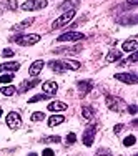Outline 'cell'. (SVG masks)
Wrapping results in <instances>:
<instances>
[{
    "label": "cell",
    "mask_w": 138,
    "mask_h": 156,
    "mask_svg": "<svg viewBox=\"0 0 138 156\" xmlns=\"http://www.w3.org/2000/svg\"><path fill=\"white\" fill-rule=\"evenodd\" d=\"M0 3H2V7H5L7 10H17V7H18L17 0H0Z\"/></svg>",
    "instance_id": "obj_22"
},
{
    "label": "cell",
    "mask_w": 138,
    "mask_h": 156,
    "mask_svg": "<svg viewBox=\"0 0 138 156\" xmlns=\"http://www.w3.org/2000/svg\"><path fill=\"white\" fill-rule=\"evenodd\" d=\"M15 91H17V88L12 87V85H9V87L2 88V90H0V93L5 95V96H12V95H15Z\"/></svg>",
    "instance_id": "obj_24"
},
{
    "label": "cell",
    "mask_w": 138,
    "mask_h": 156,
    "mask_svg": "<svg viewBox=\"0 0 138 156\" xmlns=\"http://www.w3.org/2000/svg\"><path fill=\"white\" fill-rule=\"evenodd\" d=\"M133 156H136V154H133Z\"/></svg>",
    "instance_id": "obj_39"
},
{
    "label": "cell",
    "mask_w": 138,
    "mask_h": 156,
    "mask_svg": "<svg viewBox=\"0 0 138 156\" xmlns=\"http://www.w3.org/2000/svg\"><path fill=\"white\" fill-rule=\"evenodd\" d=\"M135 141H136V138L133 135H130V136H126V138L123 140V144H125V146H133V144H135Z\"/></svg>",
    "instance_id": "obj_27"
},
{
    "label": "cell",
    "mask_w": 138,
    "mask_h": 156,
    "mask_svg": "<svg viewBox=\"0 0 138 156\" xmlns=\"http://www.w3.org/2000/svg\"><path fill=\"white\" fill-rule=\"evenodd\" d=\"M48 66H50V68L53 70V72H57V73H63V72H67L63 60H50V62H48Z\"/></svg>",
    "instance_id": "obj_14"
},
{
    "label": "cell",
    "mask_w": 138,
    "mask_h": 156,
    "mask_svg": "<svg viewBox=\"0 0 138 156\" xmlns=\"http://www.w3.org/2000/svg\"><path fill=\"white\" fill-rule=\"evenodd\" d=\"M47 108L50 111H65L67 108H68V105L63 103V101H52V103H48Z\"/></svg>",
    "instance_id": "obj_19"
},
{
    "label": "cell",
    "mask_w": 138,
    "mask_h": 156,
    "mask_svg": "<svg viewBox=\"0 0 138 156\" xmlns=\"http://www.w3.org/2000/svg\"><path fill=\"white\" fill-rule=\"evenodd\" d=\"M63 121H65V116H62V115H53V116L48 118V126L53 128V126H57V125H62Z\"/></svg>",
    "instance_id": "obj_20"
},
{
    "label": "cell",
    "mask_w": 138,
    "mask_h": 156,
    "mask_svg": "<svg viewBox=\"0 0 138 156\" xmlns=\"http://www.w3.org/2000/svg\"><path fill=\"white\" fill-rule=\"evenodd\" d=\"M42 90H43L45 95L53 96L55 93H57V90H58V85L55 83V81H45V83L42 85Z\"/></svg>",
    "instance_id": "obj_11"
},
{
    "label": "cell",
    "mask_w": 138,
    "mask_h": 156,
    "mask_svg": "<svg viewBox=\"0 0 138 156\" xmlns=\"http://www.w3.org/2000/svg\"><path fill=\"white\" fill-rule=\"evenodd\" d=\"M43 66H45V62H43V60H37V62H33L32 65H30V68H28V75L37 78V75H38V73L43 70Z\"/></svg>",
    "instance_id": "obj_10"
},
{
    "label": "cell",
    "mask_w": 138,
    "mask_h": 156,
    "mask_svg": "<svg viewBox=\"0 0 138 156\" xmlns=\"http://www.w3.org/2000/svg\"><path fill=\"white\" fill-rule=\"evenodd\" d=\"M136 111H138L136 105H130V106H128V113H130V115H136Z\"/></svg>",
    "instance_id": "obj_33"
},
{
    "label": "cell",
    "mask_w": 138,
    "mask_h": 156,
    "mask_svg": "<svg viewBox=\"0 0 138 156\" xmlns=\"http://www.w3.org/2000/svg\"><path fill=\"white\" fill-rule=\"evenodd\" d=\"M138 48V40L136 38H130V40H125L122 43V51H136Z\"/></svg>",
    "instance_id": "obj_12"
},
{
    "label": "cell",
    "mask_w": 138,
    "mask_h": 156,
    "mask_svg": "<svg viewBox=\"0 0 138 156\" xmlns=\"http://www.w3.org/2000/svg\"><path fill=\"white\" fill-rule=\"evenodd\" d=\"M10 40L18 43V45H22V47H32V45H35V43L40 40V35L38 33H24V35L12 37Z\"/></svg>",
    "instance_id": "obj_1"
},
{
    "label": "cell",
    "mask_w": 138,
    "mask_h": 156,
    "mask_svg": "<svg viewBox=\"0 0 138 156\" xmlns=\"http://www.w3.org/2000/svg\"><path fill=\"white\" fill-rule=\"evenodd\" d=\"M47 5H48L47 0H27V2L22 3L20 9L24 10V12H28V10H42V9H45Z\"/></svg>",
    "instance_id": "obj_2"
},
{
    "label": "cell",
    "mask_w": 138,
    "mask_h": 156,
    "mask_svg": "<svg viewBox=\"0 0 138 156\" xmlns=\"http://www.w3.org/2000/svg\"><path fill=\"white\" fill-rule=\"evenodd\" d=\"M48 98V95H45V93H40V95H35L33 98H30L28 100V103H37V101H43V100H47Z\"/></svg>",
    "instance_id": "obj_26"
},
{
    "label": "cell",
    "mask_w": 138,
    "mask_h": 156,
    "mask_svg": "<svg viewBox=\"0 0 138 156\" xmlns=\"http://www.w3.org/2000/svg\"><path fill=\"white\" fill-rule=\"evenodd\" d=\"M30 120L32 121H42V120H45V113H42V111H35V113H32Z\"/></svg>",
    "instance_id": "obj_25"
},
{
    "label": "cell",
    "mask_w": 138,
    "mask_h": 156,
    "mask_svg": "<svg viewBox=\"0 0 138 156\" xmlns=\"http://www.w3.org/2000/svg\"><path fill=\"white\" fill-rule=\"evenodd\" d=\"M78 5H80V0H65L63 3H60L58 10H65V12H68V10H75Z\"/></svg>",
    "instance_id": "obj_15"
},
{
    "label": "cell",
    "mask_w": 138,
    "mask_h": 156,
    "mask_svg": "<svg viewBox=\"0 0 138 156\" xmlns=\"http://www.w3.org/2000/svg\"><path fill=\"white\" fill-rule=\"evenodd\" d=\"M73 17H75V10H68V12H65L62 17H58L57 20H55L53 23H52V28H53V30H57V28L65 27V25L68 23V22H72V18H73Z\"/></svg>",
    "instance_id": "obj_3"
},
{
    "label": "cell",
    "mask_w": 138,
    "mask_h": 156,
    "mask_svg": "<svg viewBox=\"0 0 138 156\" xmlns=\"http://www.w3.org/2000/svg\"><path fill=\"white\" fill-rule=\"evenodd\" d=\"M53 51L58 55H77L82 51V47L78 45V47H72V48H57V50H53Z\"/></svg>",
    "instance_id": "obj_16"
},
{
    "label": "cell",
    "mask_w": 138,
    "mask_h": 156,
    "mask_svg": "<svg viewBox=\"0 0 138 156\" xmlns=\"http://www.w3.org/2000/svg\"><path fill=\"white\" fill-rule=\"evenodd\" d=\"M122 53H123L122 50H110V51L107 53V57H105L107 63H113V62L120 60V58H122Z\"/></svg>",
    "instance_id": "obj_18"
},
{
    "label": "cell",
    "mask_w": 138,
    "mask_h": 156,
    "mask_svg": "<svg viewBox=\"0 0 138 156\" xmlns=\"http://www.w3.org/2000/svg\"><path fill=\"white\" fill-rule=\"evenodd\" d=\"M43 141H45V143H60L62 138H60V136H47Z\"/></svg>",
    "instance_id": "obj_30"
},
{
    "label": "cell",
    "mask_w": 138,
    "mask_h": 156,
    "mask_svg": "<svg viewBox=\"0 0 138 156\" xmlns=\"http://www.w3.org/2000/svg\"><path fill=\"white\" fill-rule=\"evenodd\" d=\"M83 38H85V35L80 32H67L58 37L57 40L58 42H78V40H83Z\"/></svg>",
    "instance_id": "obj_7"
},
{
    "label": "cell",
    "mask_w": 138,
    "mask_h": 156,
    "mask_svg": "<svg viewBox=\"0 0 138 156\" xmlns=\"http://www.w3.org/2000/svg\"><path fill=\"white\" fill-rule=\"evenodd\" d=\"M42 156H53V150H50V148H47V150H43Z\"/></svg>",
    "instance_id": "obj_34"
},
{
    "label": "cell",
    "mask_w": 138,
    "mask_h": 156,
    "mask_svg": "<svg viewBox=\"0 0 138 156\" xmlns=\"http://www.w3.org/2000/svg\"><path fill=\"white\" fill-rule=\"evenodd\" d=\"M105 101H107V106H108V108L113 110V111H123V108H125V101H123L122 98H117V96L107 95Z\"/></svg>",
    "instance_id": "obj_4"
},
{
    "label": "cell",
    "mask_w": 138,
    "mask_h": 156,
    "mask_svg": "<svg viewBox=\"0 0 138 156\" xmlns=\"http://www.w3.org/2000/svg\"><path fill=\"white\" fill-rule=\"evenodd\" d=\"M20 68V63L9 62V63H0V72H17Z\"/></svg>",
    "instance_id": "obj_17"
},
{
    "label": "cell",
    "mask_w": 138,
    "mask_h": 156,
    "mask_svg": "<svg viewBox=\"0 0 138 156\" xmlns=\"http://www.w3.org/2000/svg\"><path fill=\"white\" fill-rule=\"evenodd\" d=\"M13 80V75L12 73H7V75H2L0 76V83H10Z\"/></svg>",
    "instance_id": "obj_28"
},
{
    "label": "cell",
    "mask_w": 138,
    "mask_h": 156,
    "mask_svg": "<svg viewBox=\"0 0 138 156\" xmlns=\"http://www.w3.org/2000/svg\"><path fill=\"white\" fill-rule=\"evenodd\" d=\"M122 129H123V125H117V126H115V128H113V131H115V133H117V135H118V133H120Z\"/></svg>",
    "instance_id": "obj_35"
},
{
    "label": "cell",
    "mask_w": 138,
    "mask_h": 156,
    "mask_svg": "<svg viewBox=\"0 0 138 156\" xmlns=\"http://www.w3.org/2000/svg\"><path fill=\"white\" fill-rule=\"evenodd\" d=\"M2 55H3V57L9 58V57H13V55H15V51H13L12 48H5V50L2 51Z\"/></svg>",
    "instance_id": "obj_32"
},
{
    "label": "cell",
    "mask_w": 138,
    "mask_h": 156,
    "mask_svg": "<svg viewBox=\"0 0 138 156\" xmlns=\"http://www.w3.org/2000/svg\"><path fill=\"white\" fill-rule=\"evenodd\" d=\"M82 115H83L85 120H92V118L95 116V110H93L92 106H83V110H82Z\"/></svg>",
    "instance_id": "obj_23"
},
{
    "label": "cell",
    "mask_w": 138,
    "mask_h": 156,
    "mask_svg": "<svg viewBox=\"0 0 138 156\" xmlns=\"http://www.w3.org/2000/svg\"><path fill=\"white\" fill-rule=\"evenodd\" d=\"M75 141H77V135H75V133H68V135H67V144H68V146H70V144H73Z\"/></svg>",
    "instance_id": "obj_29"
},
{
    "label": "cell",
    "mask_w": 138,
    "mask_h": 156,
    "mask_svg": "<svg viewBox=\"0 0 138 156\" xmlns=\"http://www.w3.org/2000/svg\"><path fill=\"white\" fill-rule=\"evenodd\" d=\"M115 78H117L118 81L126 83V85H136L138 83V76L135 75V73H117Z\"/></svg>",
    "instance_id": "obj_8"
},
{
    "label": "cell",
    "mask_w": 138,
    "mask_h": 156,
    "mask_svg": "<svg viewBox=\"0 0 138 156\" xmlns=\"http://www.w3.org/2000/svg\"><path fill=\"white\" fill-rule=\"evenodd\" d=\"M0 116H2V108H0Z\"/></svg>",
    "instance_id": "obj_38"
},
{
    "label": "cell",
    "mask_w": 138,
    "mask_h": 156,
    "mask_svg": "<svg viewBox=\"0 0 138 156\" xmlns=\"http://www.w3.org/2000/svg\"><path fill=\"white\" fill-rule=\"evenodd\" d=\"M20 125H22L20 115L15 113V111H10V113L7 115V126H9L10 129H18Z\"/></svg>",
    "instance_id": "obj_6"
},
{
    "label": "cell",
    "mask_w": 138,
    "mask_h": 156,
    "mask_svg": "<svg viewBox=\"0 0 138 156\" xmlns=\"http://www.w3.org/2000/svg\"><path fill=\"white\" fill-rule=\"evenodd\" d=\"M77 87L82 95H87V93H90V90L93 88V83H92V80H82L77 83Z\"/></svg>",
    "instance_id": "obj_13"
},
{
    "label": "cell",
    "mask_w": 138,
    "mask_h": 156,
    "mask_svg": "<svg viewBox=\"0 0 138 156\" xmlns=\"http://www.w3.org/2000/svg\"><path fill=\"white\" fill-rule=\"evenodd\" d=\"M28 156H37V153H30V154H28Z\"/></svg>",
    "instance_id": "obj_36"
},
{
    "label": "cell",
    "mask_w": 138,
    "mask_h": 156,
    "mask_svg": "<svg viewBox=\"0 0 138 156\" xmlns=\"http://www.w3.org/2000/svg\"><path fill=\"white\" fill-rule=\"evenodd\" d=\"M38 83H40L38 78H33V80H25V81H22V83H20V87H18L17 90L20 91V93H25V91H28V90H32V88H35Z\"/></svg>",
    "instance_id": "obj_9"
},
{
    "label": "cell",
    "mask_w": 138,
    "mask_h": 156,
    "mask_svg": "<svg viewBox=\"0 0 138 156\" xmlns=\"http://www.w3.org/2000/svg\"><path fill=\"white\" fill-rule=\"evenodd\" d=\"M136 60H138V53H136V51H133V53H132V57H130L128 60H125V63L128 65V63H135Z\"/></svg>",
    "instance_id": "obj_31"
},
{
    "label": "cell",
    "mask_w": 138,
    "mask_h": 156,
    "mask_svg": "<svg viewBox=\"0 0 138 156\" xmlns=\"http://www.w3.org/2000/svg\"><path fill=\"white\" fill-rule=\"evenodd\" d=\"M100 156H110V154H100Z\"/></svg>",
    "instance_id": "obj_37"
},
{
    "label": "cell",
    "mask_w": 138,
    "mask_h": 156,
    "mask_svg": "<svg viewBox=\"0 0 138 156\" xmlns=\"http://www.w3.org/2000/svg\"><path fill=\"white\" fill-rule=\"evenodd\" d=\"M95 135H96V126H95V125L88 126V128L85 129L83 135H82V141H83L85 146H92V144H93V140H95Z\"/></svg>",
    "instance_id": "obj_5"
},
{
    "label": "cell",
    "mask_w": 138,
    "mask_h": 156,
    "mask_svg": "<svg viewBox=\"0 0 138 156\" xmlns=\"http://www.w3.org/2000/svg\"><path fill=\"white\" fill-rule=\"evenodd\" d=\"M35 22V18H27V20H24L22 23H18V25H13L12 27V30H24V28H27V27H30V25Z\"/></svg>",
    "instance_id": "obj_21"
}]
</instances>
